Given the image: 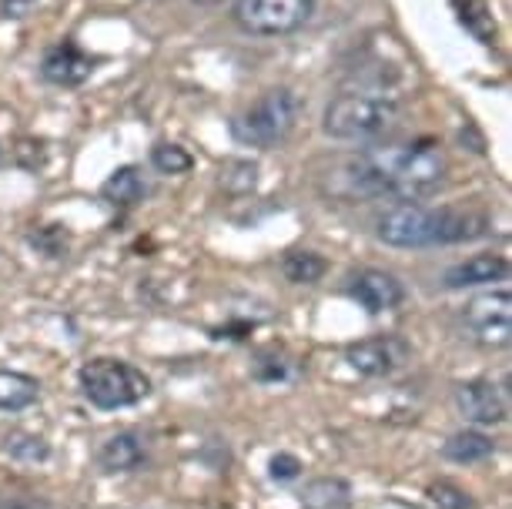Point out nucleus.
Wrapping results in <instances>:
<instances>
[{
    "mask_svg": "<svg viewBox=\"0 0 512 509\" xmlns=\"http://www.w3.org/2000/svg\"><path fill=\"white\" fill-rule=\"evenodd\" d=\"M335 191L345 198H382L395 195L405 201L432 195L446 181V155L439 144H385L345 161L335 171Z\"/></svg>",
    "mask_w": 512,
    "mask_h": 509,
    "instance_id": "nucleus-1",
    "label": "nucleus"
},
{
    "mask_svg": "<svg viewBox=\"0 0 512 509\" xmlns=\"http://www.w3.org/2000/svg\"><path fill=\"white\" fill-rule=\"evenodd\" d=\"M489 222L479 211L429 208V205H395L379 218V238L392 248H429L456 245L486 235Z\"/></svg>",
    "mask_w": 512,
    "mask_h": 509,
    "instance_id": "nucleus-2",
    "label": "nucleus"
},
{
    "mask_svg": "<svg viewBox=\"0 0 512 509\" xmlns=\"http://www.w3.org/2000/svg\"><path fill=\"white\" fill-rule=\"evenodd\" d=\"M402 121V108L385 94H338L325 108L322 131L335 141L369 144L385 138Z\"/></svg>",
    "mask_w": 512,
    "mask_h": 509,
    "instance_id": "nucleus-3",
    "label": "nucleus"
},
{
    "mask_svg": "<svg viewBox=\"0 0 512 509\" xmlns=\"http://www.w3.org/2000/svg\"><path fill=\"white\" fill-rule=\"evenodd\" d=\"M298 114H302L298 94L288 88H272L231 121V134L248 148H278L295 131Z\"/></svg>",
    "mask_w": 512,
    "mask_h": 509,
    "instance_id": "nucleus-4",
    "label": "nucleus"
},
{
    "mask_svg": "<svg viewBox=\"0 0 512 509\" xmlns=\"http://www.w3.org/2000/svg\"><path fill=\"white\" fill-rule=\"evenodd\" d=\"M81 392L98 409H128L151 396V379L124 359H91L81 369Z\"/></svg>",
    "mask_w": 512,
    "mask_h": 509,
    "instance_id": "nucleus-5",
    "label": "nucleus"
},
{
    "mask_svg": "<svg viewBox=\"0 0 512 509\" xmlns=\"http://www.w3.org/2000/svg\"><path fill=\"white\" fill-rule=\"evenodd\" d=\"M315 0H238L235 24L255 37H285L312 21Z\"/></svg>",
    "mask_w": 512,
    "mask_h": 509,
    "instance_id": "nucleus-6",
    "label": "nucleus"
},
{
    "mask_svg": "<svg viewBox=\"0 0 512 509\" xmlns=\"http://www.w3.org/2000/svg\"><path fill=\"white\" fill-rule=\"evenodd\" d=\"M462 319H466L469 332L476 335L482 345L502 349V345H509V339H512V295L506 288L476 295V299L466 305Z\"/></svg>",
    "mask_w": 512,
    "mask_h": 509,
    "instance_id": "nucleus-7",
    "label": "nucleus"
},
{
    "mask_svg": "<svg viewBox=\"0 0 512 509\" xmlns=\"http://www.w3.org/2000/svg\"><path fill=\"white\" fill-rule=\"evenodd\" d=\"M456 406L472 426H499L509 419V392L492 379H469L456 389Z\"/></svg>",
    "mask_w": 512,
    "mask_h": 509,
    "instance_id": "nucleus-8",
    "label": "nucleus"
},
{
    "mask_svg": "<svg viewBox=\"0 0 512 509\" xmlns=\"http://www.w3.org/2000/svg\"><path fill=\"white\" fill-rule=\"evenodd\" d=\"M405 359H409V345H405L399 335H375V339L352 342L349 349H345V362H349L359 376H369V379L392 376Z\"/></svg>",
    "mask_w": 512,
    "mask_h": 509,
    "instance_id": "nucleus-9",
    "label": "nucleus"
},
{
    "mask_svg": "<svg viewBox=\"0 0 512 509\" xmlns=\"http://www.w3.org/2000/svg\"><path fill=\"white\" fill-rule=\"evenodd\" d=\"M349 295L365 312H392L405 302V285L382 268H362L349 278Z\"/></svg>",
    "mask_w": 512,
    "mask_h": 509,
    "instance_id": "nucleus-10",
    "label": "nucleus"
},
{
    "mask_svg": "<svg viewBox=\"0 0 512 509\" xmlns=\"http://www.w3.org/2000/svg\"><path fill=\"white\" fill-rule=\"evenodd\" d=\"M41 74L44 81L57 84V88H77V84H84L94 74V61L74 41H64L44 54Z\"/></svg>",
    "mask_w": 512,
    "mask_h": 509,
    "instance_id": "nucleus-11",
    "label": "nucleus"
},
{
    "mask_svg": "<svg viewBox=\"0 0 512 509\" xmlns=\"http://www.w3.org/2000/svg\"><path fill=\"white\" fill-rule=\"evenodd\" d=\"M509 278V262L502 255H472L466 262L452 265L446 272V288H476V285H492L506 282Z\"/></svg>",
    "mask_w": 512,
    "mask_h": 509,
    "instance_id": "nucleus-12",
    "label": "nucleus"
},
{
    "mask_svg": "<svg viewBox=\"0 0 512 509\" xmlns=\"http://www.w3.org/2000/svg\"><path fill=\"white\" fill-rule=\"evenodd\" d=\"M144 459H148V449H144V439L138 432H118L98 449V463L104 473H131Z\"/></svg>",
    "mask_w": 512,
    "mask_h": 509,
    "instance_id": "nucleus-13",
    "label": "nucleus"
},
{
    "mask_svg": "<svg viewBox=\"0 0 512 509\" xmlns=\"http://www.w3.org/2000/svg\"><path fill=\"white\" fill-rule=\"evenodd\" d=\"M302 509H352V486L338 476H318L308 479L298 493Z\"/></svg>",
    "mask_w": 512,
    "mask_h": 509,
    "instance_id": "nucleus-14",
    "label": "nucleus"
},
{
    "mask_svg": "<svg viewBox=\"0 0 512 509\" xmlns=\"http://www.w3.org/2000/svg\"><path fill=\"white\" fill-rule=\"evenodd\" d=\"M148 195V181H144L141 168L124 165L101 185V198L114 208H134L138 201Z\"/></svg>",
    "mask_w": 512,
    "mask_h": 509,
    "instance_id": "nucleus-15",
    "label": "nucleus"
},
{
    "mask_svg": "<svg viewBox=\"0 0 512 509\" xmlns=\"http://www.w3.org/2000/svg\"><path fill=\"white\" fill-rule=\"evenodd\" d=\"M41 399V382L27 372L0 369V412H21Z\"/></svg>",
    "mask_w": 512,
    "mask_h": 509,
    "instance_id": "nucleus-16",
    "label": "nucleus"
},
{
    "mask_svg": "<svg viewBox=\"0 0 512 509\" xmlns=\"http://www.w3.org/2000/svg\"><path fill=\"white\" fill-rule=\"evenodd\" d=\"M452 7H456L459 24L466 27V31L476 37L479 44H486V47L496 44V37H499L496 17H492L486 0H452Z\"/></svg>",
    "mask_w": 512,
    "mask_h": 509,
    "instance_id": "nucleus-17",
    "label": "nucleus"
},
{
    "mask_svg": "<svg viewBox=\"0 0 512 509\" xmlns=\"http://www.w3.org/2000/svg\"><path fill=\"white\" fill-rule=\"evenodd\" d=\"M492 453H496V443L472 429L456 432V436H449V443L442 446V456H446L449 463H482V459H489Z\"/></svg>",
    "mask_w": 512,
    "mask_h": 509,
    "instance_id": "nucleus-18",
    "label": "nucleus"
},
{
    "mask_svg": "<svg viewBox=\"0 0 512 509\" xmlns=\"http://www.w3.org/2000/svg\"><path fill=\"white\" fill-rule=\"evenodd\" d=\"M4 449L7 456L21 459V463H44L47 456H51V446H47L44 436H37V432H7L4 436Z\"/></svg>",
    "mask_w": 512,
    "mask_h": 509,
    "instance_id": "nucleus-19",
    "label": "nucleus"
},
{
    "mask_svg": "<svg viewBox=\"0 0 512 509\" xmlns=\"http://www.w3.org/2000/svg\"><path fill=\"white\" fill-rule=\"evenodd\" d=\"M328 272V262L315 252H292L285 258V278L295 285H315Z\"/></svg>",
    "mask_w": 512,
    "mask_h": 509,
    "instance_id": "nucleus-20",
    "label": "nucleus"
},
{
    "mask_svg": "<svg viewBox=\"0 0 512 509\" xmlns=\"http://www.w3.org/2000/svg\"><path fill=\"white\" fill-rule=\"evenodd\" d=\"M151 165L161 171V175H185V171H191V155L181 144H158V148L151 151Z\"/></svg>",
    "mask_w": 512,
    "mask_h": 509,
    "instance_id": "nucleus-21",
    "label": "nucleus"
},
{
    "mask_svg": "<svg viewBox=\"0 0 512 509\" xmlns=\"http://www.w3.org/2000/svg\"><path fill=\"white\" fill-rule=\"evenodd\" d=\"M221 185L228 191H235V195H245L258 185V168L251 165V161H228L225 168H221Z\"/></svg>",
    "mask_w": 512,
    "mask_h": 509,
    "instance_id": "nucleus-22",
    "label": "nucleus"
},
{
    "mask_svg": "<svg viewBox=\"0 0 512 509\" xmlns=\"http://www.w3.org/2000/svg\"><path fill=\"white\" fill-rule=\"evenodd\" d=\"M429 499L439 509H476L472 496L462 486H456V483H432L429 486Z\"/></svg>",
    "mask_w": 512,
    "mask_h": 509,
    "instance_id": "nucleus-23",
    "label": "nucleus"
},
{
    "mask_svg": "<svg viewBox=\"0 0 512 509\" xmlns=\"http://www.w3.org/2000/svg\"><path fill=\"white\" fill-rule=\"evenodd\" d=\"M268 476H272L275 483H292V479L302 476V459L292 453H278L272 456V463H268Z\"/></svg>",
    "mask_w": 512,
    "mask_h": 509,
    "instance_id": "nucleus-24",
    "label": "nucleus"
},
{
    "mask_svg": "<svg viewBox=\"0 0 512 509\" xmlns=\"http://www.w3.org/2000/svg\"><path fill=\"white\" fill-rule=\"evenodd\" d=\"M295 376V369H288L285 366V359L282 355H272V359H268V355H262V362H258L255 366V379H262V382H288Z\"/></svg>",
    "mask_w": 512,
    "mask_h": 509,
    "instance_id": "nucleus-25",
    "label": "nucleus"
},
{
    "mask_svg": "<svg viewBox=\"0 0 512 509\" xmlns=\"http://www.w3.org/2000/svg\"><path fill=\"white\" fill-rule=\"evenodd\" d=\"M0 509H51V503L41 496H31V493H24V496H7V499H0Z\"/></svg>",
    "mask_w": 512,
    "mask_h": 509,
    "instance_id": "nucleus-26",
    "label": "nucleus"
},
{
    "mask_svg": "<svg viewBox=\"0 0 512 509\" xmlns=\"http://www.w3.org/2000/svg\"><path fill=\"white\" fill-rule=\"evenodd\" d=\"M34 7V0H4V14L7 17H27Z\"/></svg>",
    "mask_w": 512,
    "mask_h": 509,
    "instance_id": "nucleus-27",
    "label": "nucleus"
},
{
    "mask_svg": "<svg viewBox=\"0 0 512 509\" xmlns=\"http://www.w3.org/2000/svg\"><path fill=\"white\" fill-rule=\"evenodd\" d=\"M191 4H198V7H218V4H225V0H191Z\"/></svg>",
    "mask_w": 512,
    "mask_h": 509,
    "instance_id": "nucleus-28",
    "label": "nucleus"
}]
</instances>
